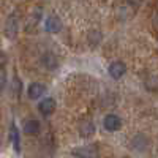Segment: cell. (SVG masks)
I'll use <instances>...</instances> for the list:
<instances>
[{
	"label": "cell",
	"instance_id": "1",
	"mask_svg": "<svg viewBox=\"0 0 158 158\" xmlns=\"http://www.w3.org/2000/svg\"><path fill=\"white\" fill-rule=\"evenodd\" d=\"M103 127L106 128L108 131H111V133L118 131L122 128V118L118 117L117 114H108V115H104V118H103Z\"/></svg>",
	"mask_w": 158,
	"mask_h": 158
},
{
	"label": "cell",
	"instance_id": "2",
	"mask_svg": "<svg viewBox=\"0 0 158 158\" xmlns=\"http://www.w3.org/2000/svg\"><path fill=\"white\" fill-rule=\"evenodd\" d=\"M71 153L74 156H79V158H98V149H97L95 144L82 146V147H76Z\"/></svg>",
	"mask_w": 158,
	"mask_h": 158
},
{
	"label": "cell",
	"instance_id": "3",
	"mask_svg": "<svg viewBox=\"0 0 158 158\" xmlns=\"http://www.w3.org/2000/svg\"><path fill=\"white\" fill-rule=\"evenodd\" d=\"M41 16H43L41 6H35V8L32 10V13L29 15V18H27V22H25V30L35 29L36 25L40 24V21H41Z\"/></svg>",
	"mask_w": 158,
	"mask_h": 158
},
{
	"label": "cell",
	"instance_id": "4",
	"mask_svg": "<svg viewBox=\"0 0 158 158\" xmlns=\"http://www.w3.org/2000/svg\"><path fill=\"white\" fill-rule=\"evenodd\" d=\"M38 111H40V114L44 115V117L51 115L52 112L56 111V100H54V98H51V97L43 98L41 101L38 103Z\"/></svg>",
	"mask_w": 158,
	"mask_h": 158
},
{
	"label": "cell",
	"instance_id": "5",
	"mask_svg": "<svg viewBox=\"0 0 158 158\" xmlns=\"http://www.w3.org/2000/svg\"><path fill=\"white\" fill-rule=\"evenodd\" d=\"M127 71V67H125V63L122 60H115L109 65V68H108V73L112 79H120Z\"/></svg>",
	"mask_w": 158,
	"mask_h": 158
},
{
	"label": "cell",
	"instance_id": "6",
	"mask_svg": "<svg viewBox=\"0 0 158 158\" xmlns=\"http://www.w3.org/2000/svg\"><path fill=\"white\" fill-rule=\"evenodd\" d=\"M44 29H46V32H49V33H59V32L62 30V21H60L56 15H51V16H48L46 21H44Z\"/></svg>",
	"mask_w": 158,
	"mask_h": 158
},
{
	"label": "cell",
	"instance_id": "7",
	"mask_svg": "<svg viewBox=\"0 0 158 158\" xmlns=\"http://www.w3.org/2000/svg\"><path fill=\"white\" fill-rule=\"evenodd\" d=\"M44 92H46V87L41 82H32L27 89V95L30 100H38L44 95Z\"/></svg>",
	"mask_w": 158,
	"mask_h": 158
},
{
	"label": "cell",
	"instance_id": "8",
	"mask_svg": "<svg viewBox=\"0 0 158 158\" xmlns=\"http://www.w3.org/2000/svg\"><path fill=\"white\" fill-rule=\"evenodd\" d=\"M18 27H19L18 18L16 16H10L8 21H6V24H5V35H6V38H16Z\"/></svg>",
	"mask_w": 158,
	"mask_h": 158
},
{
	"label": "cell",
	"instance_id": "9",
	"mask_svg": "<svg viewBox=\"0 0 158 158\" xmlns=\"http://www.w3.org/2000/svg\"><path fill=\"white\" fill-rule=\"evenodd\" d=\"M95 133V125L92 120H82L79 123V135L82 138H90Z\"/></svg>",
	"mask_w": 158,
	"mask_h": 158
},
{
	"label": "cell",
	"instance_id": "10",
	"mask_svg": "<svg viewBox=\"0 0 158 158\" xmlns=\"http://www.w3.org/2000/svg\"><path fill=\"white\" fill-rule=\"evenodd\" d=\"M41 63H43V67L46 70H56L59 67V60H57V57L52 54V52H46V54H43Z\"/></svg>",
	"mask_w": 158,
	"mask_h": 158
},
{
	"label": "cell",
	"instance_id": "11",
	"mask_svg": "<svg viewBox=\"0 0 158 158\" xmlns=\"http://www.w3.org/2000/svg\"><path fill=\"white\" fill-rule=\"evenodd\" d=\"M10 141L13 144V147H15V150L19 152L21 150V133L15 123H11V127H10Z\"/></svg>",
	"mask_w": 158,
	"mask_h": 158
},
{
	"label": "cell",
	"instance_id": "12",
	"mask_svg": "<svg viewBox=\"0 0 158 158\" xmlns=\"http://www.w3.org/2000/svg\"><path fill=\"white\" fill-rule=\"evenodd\" d=\"M40 133V122L35 120V118H30L24 123V135L27 136H35Z\"/></svg>",
	"mask_w": 158,
	"mask_h": 158
},
{
	"label": "cell",
	"instance_id": "13",
	"mask_svg": "<svg viewBox=\"0 0 158 158\" xmlns=\"http://www.w3.org/2000/svg\"><path fill=\"white\" fill-rule=\"evenodd\" d=\"M131 146H133L136 150H144L147 147V138L144 135H136L133 142H131Z\"/></svg>",
	"mask_w": 158,
	"mask_h": 158
},
{
	"label": "cell",
	"instance_id": "14",
	"mask_svg": "<svg viewBox=\"0 0 158 158\" xmlns=\"http://www.w3.org/2000/svg\"><path fill=\"white\" fill-rule=\"evenodd\" d=\"M89 41H90V44L92 46H97L100 41H101V32H97V30H92L90 33H89Z\"/></svg>",
	"mask_w": 158,
	"mask_h": 158
},
{
	"label": "cell",
	"instance_id": "15",
	"mask_svg": "<svg viewBox=\"0 0 158 158\" xmlns=\"http://www.w3.org/2000/svg\"><path fill=\"white\" fill-rule=\"evenodd\" d=\"M6 85V73H5V68L2 67V89H5Z\"/></svg>",
	"mask_w": 158,
	"mask_h": 158
}]
</instances>
